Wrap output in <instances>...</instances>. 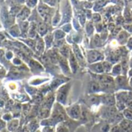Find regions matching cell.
<instances>
[{"label":"cell","instance_id":"25","mask_svg":"<svg viewBox=\"0 0 132 132\" xmlns=\"http://www.w3.org/2000/svg\"><path fill=\"white\" fill-rule=\"evenodd\" d=\"M109 132H124L121 128H120V126L118 125H112L111 127V129Z\"/></svg>","mask_w":132,"mask_h":132},{"label":"cell","instance_id":"15","mask_svg":"<svg viewBox=\"0 0 132 132\" xmlns=\"http://www.w3.org/2000/svg\"><path fill=\"white\" fill-rule=\"evenodd\" d=\"M90 94H102V89L101 84L96 81V80H92L90 84Z\"/></svg>","mask_w":132,"mask_h":132},{"label":"cell","instance_id":"6","mask_svg":"<svg viewBox=\"0 0 132 132\" xmlns=\"http://www.w3.org/2000/svg\"><path fill=\"white\" fill-rule=\"evenodd\" d=\"M72 51L74 54V56L76 58V60H77L80 67H86L87 64V60L85 56L84 55L80 47L77 45V44H73L72 46Z\"/></svg>","mask_w":132,"mask_h":132},{"label":"cell","instance_id":"3","mask_svg":"<svg viewBox=\"0 0 132 132\" xmlns=\"http://www.w3.org/2000/svg\"><path fill=\"white\" fill-rule=\"evenodd\" d=\"M66 111L69 117L73 120H79L82 118V108L79 104H74L67 107Z\"/></svg>","mask_w":132,"mask_h":132},{"label":"cell","instance_id":"21","mask_svg":"<svg viewBox=\"0 0 132 132\" xmlns=\"http://www.w3.org/2000/svg\"><path fill=\"white\" fill-rule=\"evenodd\" d=\"M94 24L101 22L102 21V15L100 12H94L92 15V19L90 20Z\"/></svg>","mask_w":132,"mask_h":132},{"label":"cell","instance_id":"17","mask_svg":"<svg viewBox=\"0 0 132 132\" xmlns=\"http://www.w3.org/2000/svg\"><path fill=\"white\" fill-rule=\"evenodd\" d=\"M108 3H109V2H108V1H96V2H94V7H93L94 12H101V10H103L104 9V7Z\"/></svg>","mask_w":132,"mask_h":132},{"label":"cell","instance_id":"14","mask_svg":"<svg viewBox=\"0 0 132 132\" xmlns=\"http://www.w3.org/2000/svg\"><path fill=\"white\" fill-rule=\"evenodd\" d=\"M118 125L124 132H132V121L124 118Z\"/></svg>","mask_w":132,"mask_h":132},{"label":"cell","instance_id":"8","mask_svg":"<svg viewBox=\"0 0 132 132\" xmlns=\"http://www.w3.org/2000/svg\"><path fill=\"white\" fill-rule=\"evenodd\" d=\"M88 69H89L90 72L94 73V74H97V75L104 74V67L102 65V62H98V63L89 64Z\"/></svg>","mask_w":132,"mask_h":132},{"label":"cell","instance_id":"12","mask_svg":"<svg viewBox=\"0 0 132 132\" xmlns=\"http://www.w3.org/2000/svg\"><path fill=\"white\" fill-rule=\"evenodd\" d=\"M87 103L91 107H97L101 104V97L100 94H90L87 95Z\"/></svg>","mask_w":132,"mask_h":132},{"label":"cell","instance_id":"31","mask_svg":"<svg viewBox=\"0 0 132 132\" xmlns=\"http://www.w3.org/2000/svg\"><path fill=\"white\" fill-rule=\"evenodd\" d=\"M128 84H129V86L131 87V88L132 89V77H128Z\"/></svg>","mask_w":132,"mask_h":132},{"label":"cell","instance_id":"5","mask_svg":"<svg viewBox=\"0 0 132 132\" xmlns=\"http://www.w3.org/2000/svg\"><path fill=\"white\" fill-rule=\"evenodd\" d=\"M71 85L70 84H63L57 92V101L61 103L62 104H65L67 100V97L69 94V91L70 90Z\"/></svg>","mask_w":132,"mask_h":132},{"label":"cell","instance_id":"18","mask_svg":"<svg viewBox=\"0 0 132 132\" xmlns=\"http://www.w3.org/2000/svg\"><path fill=\"white\" fill-rule=\"evenodd\" d=\"M110 74L114 78L122 75V67H121V65L120 63H115L113 65V67H112V70H111V72Z\"/></svg>","mask_w":132,"mask_h":132},{"label":"cell","instance_id":"23","mask_svg":"<svg viewBox=\"0 0 132 132\" xmlns=\"http://www.w3.org/2000/svg\"><path fill=\"white\" fill-rule=\"evenodd\" d=\"M82 2H83L84 9H93L94 2H92V1H84Z\"/></svg>","mask_w":132,"mask_h":132},{"label":"cell","instance_id":"32","mask_svg":"<svg viewBox=\"0 0 132 132\" xmlns=\"http://www.w3.org/2000/svg\"><path fill=\"white\" fill-rule=\"evenodd\" d=\"M130 68H132V57L130 56L129 58V69Z\"/></svg>","mask_w":132,"mask_h":132},{"label":"cell","instance_id":"24","mask_svg":"<svg viewBox=\"0 0 132 132\" xmlns=\"http://www.w3.org/2000/svg\"><path fill=\"white\" fill-rule=\"evenodd\" d=\"M84 14L86 15V18L87 19V21H90L92 19V15H93V11L92 9H84Z\"/></svg>","mask_w":132,"mask_h":132},{"label":"cell","instance_id":"19","mask_svg":"<svg viewBox=\"0 0 132 132\" xmlns=\"http://www.w3.org/2000/svg\"><path fill=\"white\" fill-rule=\"evenodd\" d=\"M71 51H72V48H70L69 46L65 45V44H63L60 47V50L61 56L64 58H67V59H68Z\"/></svg>","mask_w":132,"mask_h":132},{"label":"cell","instance_id":"29","mask_svg":"<svg viewBox=\"0 0 132 132\" xmlns=\"http://www.w3.org/2000/svg\"><path fill=\"white\" fill-rule=\"evenodd\" d=\"M64 27H65V29H66L64 30L65 32H70V31H71L72 26H71V24H70V23L67 24L66 26H63V28H64Z\"/></svg>","mask_w":132,"mask_h":132},{"label":"cell","instance_id":"11","mask_svg":"<svg viewBox=\"0 0 132 132\" xmlns=\"http://www.w3.org/2000/svg\"><path fill=\"white\" fill-rule=\"evenodd\" d=\"M103 44V41L100 36V34L95 33L92 37L90 43V48L89 49H97L101 47Z\"/></svg>","mask_w":132,"mask_h":132},{"label":"cell","instance_id":"10","mask_svg":"<svg viewBox=\"0 0 132 132\" xmlns=\"http://www.w3.org/2000/svg\"><path fill=\"white\" fill-rule=\"evenodd\" d=\"M111 127V125L107 121L99 122L93 127L92 132H109Z\"/></svg>","mask_w":132,"mask_h":132},{"label":"cell","instance_id":"16","mask_svg":"<svg viewBox=\"0 0 132 132\" xmlns=\"http://www.w3.org/2000/svg\"><path fill=\"white\" fill-rule=\"evenodd\" d=\"M84 30L88 37H92L95 34V27L94 24L91 21H87L84 26Z\"/></svg>","mask_w":132,"mask_h":132},{"label":"cell","instance_id":"20","mask_svg":"<svg viewBox=\"0 0 132 132\" xmlns=\"http://www.w3.org/2000/svg\"><path fill=\"white\" fill-rule=\"evenodd\" d=\"M102 65H103V67H104V73L105 74H110L111 72V70H112V67H113V63H111L110 61L108 60H104L102 62Z\"/></svg>","mask_w":132,"mask_h":132},{"label":"cell","instance_id":"26","mask_svg":"<svg viewBox=\"0 0 132 132\" xmlns=\"http://www.w3.org/2000/svg\"><path fill=\"white\" fill-rule=\"evenodd\" d=\"M123 29L126 30L128 33H130L131 35L132 34V24H125L122 26Z\"/></svg>","mask_w":132,"mask_h":132},{"label":"cell","instance_id":"2","mask_svg":"<svg viewBox=\"0 0 132 132\" xmlns=\"http://www.w3.org/2000/svg\"><path fill=\"white\" fill-rule=\"evenodd\" d=\"M114 85L117 91L125 90V91H132V89L128 84V76L121 75L114 78Z\"/></svg>","mask_w":132,"mask_h":132},{"label":"cell","instance_id":"28","mask_svg":"<svg viewBox=\"0 0 132 132\" xmlns=\"http://www.w3.org/2000/svg\"><path fill=\"white\" fill-rule=\"evenodd\" d=\"M125 106H126V108L128 109H130V110H132V97L131 96V97L128 100V101L126 102L125 104Z\"/></svg>","mask_w":132,"mask_h":132},{"label":"cell","instance_id":"30","mask_svg":"<svg viewBox=\"0 0 132 132\" xmlns=\"http://www.w3.org/2000/svg\"><path fill=\"white\" fill-rule=\"evenodd\" d=\"M132 77V68H130L128 72V77Z\"/></svg>","mask_w":132,"mask_h":132},{"label":"cell","instance_id":"4","mask_svg":"<svg viewBox=\"0 0 132 132\" xmlns=\"http://www.w3.org/2000/svg\"><path fill=\"white\" fill-rule=\"evenodd\" d=\"M101 104L104 107H115L116 97L115 94H106L102 93L100 94Z\"/></svg>","mask_w":132,"mask_h":132},{"label":"cell","instance_id":"22","mask_svg":"<svg viewBox=\"0 0 132 132\" xmlns=\"http://www.w3.org/2000/svg\"><path fill=\"white\" fill-rule=\"evenodd\" d=\"M123 115H124V118L125 119H128V120H130L132 121V110L130 109H128V108H125L123 111Z\"/></svg>","mask_w":132,"mask_h":132},{"label":"cell","instance_id":"1","mask_svg":"<svg viewBox=\"0 0 132 132\" xmlns=\"http://www.w3.org/2000/svg\"><path fill=\"white\" fill-rule=\"evenodd\" d=\"M85 57L88 64H92L105 60V55L97 49H88L86 50Z\"/></svg>","mask_w":132,"mask_h":132},{"label":"cell","instance_id":"9","mask_svg":"<svg viewBox=\"0 0 132 132\" xmlns=\"http://www.w3.org/2000/svg\"><path fill=\"white\" fill-rule=\"evenodd\" d=\"M68 63H69V66H70V70L73 73H76L79 68L80 67L77 60H76L75 56H74V54L73 53V51H71L69 57H68Z\"/></svg>","mask_w":132,"mask_h":132},{"label":"cell","instance_id":"7","mask_svg":"<svg viewBox=\"0 0 132 132\" xmlns=\"http://www.w3.org/2000/svg\"><path fill=\"white\" fill-rule=\"evenodd\" d=\"M131 36V35L128 33L126 30L122 29L115 38V40L118 43V44L120 45V46H125Z\"/></svg>","mask_w":132,"mask_h":132},{"label":"cell","instance_id":"33","mask_svg":"<svg viewBox=\"0 0 132 132\" xmlns=\"http://www.w3.org/2000/svg\"><path fill=\"white\" fill-rule=\"evenodd\" d=\"M131 57H132V50H131Z\"/></svg>","mask_w":132,"mask_h":132},{"label":"cell","instance_id":"27","mask_svg":"<svg viewBox=\"0 0 132 132\" xmlns=\"http://www.w3.org/2000/svg\"><path fill=\"white\" fill-rule=\"evenodd\" d=\"M126 48L129 50V51H131L132 50V36H131V37L129 38L127 44H126Z\"/></svg>","mask_w":132,"mask_h":132},{"label":"cell","instance_id":"13","mask_svg":"<svg viewBox=\"0 0 132 132\" xmlns=\"http://www.w3.org/2000/svg\"><path fill=\"white\" fill-rule=\"evenodd\" d=\"M122 16L125 19V24H132V9L131 7L125 6L123 9Z\"/></svg>","mask_w":132,"mask_h":132},{"label":"cell","instance_id":"34","mask_svg":"<svg viewBox=\"0 0 132 132\" xmlns=\"http://www.w3.org/2000/svg\"><path fill=\"white\" fill-rule=\"evenodd\" d=\"M131 9H132V6H131Z\"/></svg>","mask_w":132,"mask_h":132}]
</instances>
